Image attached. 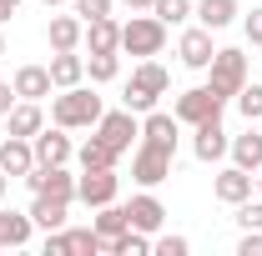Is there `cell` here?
<instances>
[{"label":"cell","instance_id":"obj_2","mask_svg":"<svg viewBox=\"0 0 262 256\" xmlns=\"http://www.w3.org/2000/svg\"><path fill=\"white\" fill-rule=\"evenodd\" d=\"M162 45H166V25L157 15H131L121 25V50H131V56H162Z\"/></svg>","mask_w":262,"mask_h":256},{"label":"cell","instance_id":"obj_11","mask_svg":"<svg viewBox=\"0 0 262 256\" xmlns=\"http://www.w3.org/2000/svg\"><path fill=\"white\" fill-rule=\"evenodd\" d=\"M31 166H35V146L26 136H5V141H0V171H5V176H26Z\"/></svg>","mask_w":262,"mask_h":256},{"label":"cell","instance_id":"obj_27","mask_svg":"<svg viewBox=\"0 0 262 256\" xmlns=\"http://www.w3.org/2000/svg\"><path fill=\"white\" fill-rule=\"evenodd\" d=\"M96 211H101V216H96L91 226H96V236H101V241H106V236H121V231L131 226L126 206H116V201H106V206H96Z\"/></svg>","mask_w":262,"mask_h":256},{"label":"cell","instance_id":"obj_37","mask_svg":"<svg viewBox=\"0 0 262 256\" xmlns=\"http://www.w3.org/2000/svg\"><path fill=\"white\" fill-rule=\"evenodd\" d=\"M242 25H247V40H252V45H262V5H252V15H247Z\"/></svg>","mask_w":262,"mask_h":256},{"label":"cell","instance_id":"obj_41","mask_svg":"<svg viewBox=\"0 0 262 256\" xmlns=\"http://www.w3.org/2000/svg\"><path fill=\"white\" fill-rule=\"evenodd\" d=\"M5 186H10V176H5V171H0V201H5Z\"/></svg>","mask_w":262,"mask_h":256},{"label":"cell","instance_id":"obj_22","mask_svg":"<svg viewBox=\"0 0 262 256\" xmlns=\"http://www.w3.org/2000/svg\"><path fill=\"white\" fill-rule=\"evenodd\" d=\"M5 121H10V136H26V141H31L35 131L46 126V116H40V106H35V100H20V106H10V116H5Z\"/></svg>","mask_w":262,"mask_h":256},{"label":"cell","instance_id":"obj_10","mask_svg":"<svg viewBox=\"0 0 262 256\" xmlns=\"http://www.w3.org/2000/svg\"><path fill=\"white\" fill-rule=\"evenodd\" d=\"M212 196H217V201H227V206L247 201V196H252V171H242V166H227V171H217V181H212Z\"/></svg>","mask_w":262,"mask_h":256},{"label":"cell","instance_id":"obj_24","mask_svg":"<svg viewBox=\"0 0 262 256\" xmlns=\"http://www.w3.org/2000/svg\"><path fill=\"white\" fill-rule=\"evenodd\" d=\"M196 20L207 25V31H222V25H232L237 20V0H202V5H192Z\"/></svg>","mask_w":262,"mask_h":256},{"label":"cell","instance_id":"obj_31","mask_svg":"<svg viewBox=\"0 0 262 256\" xmlns=\"http://www.w3.org/2000/svg\"><path fill=\"white\" fill-rule=\"evenodd\" d=\"M237 111H242L247 121H262V86H242V91H237Z\"/></svg>","mask_w":262,"mask_h":256},{"label":"cell","instance_id":"obj_12","mask_svg":"<svg viewBox=\"0 0 262 256\" xmlns=\"http://www.w3.org/2000/svg\"><path fill=\"white\" fill-rule=\"evenodd\" d=\"M227 146H232V141H227V131H222V116L196 126V141H192L196 161H222V156H227Z\"/></svg>","mask_w":262,"mask_h":256},{"label":"cell","instance_id":"obj_19","mask_svg":"<svg viewBox=\"0 0 262 256\" xmlns=\"http://www.w3.org/2000/svg\"><path fill=\"white\" fill-rule=\"evenodd\" d=\"M91 50H121V25L111 20V15H101V20H86V35H81Z\"/></svg>","mask_w":262,"mask_h":256},{"label":"cell","instance_id":"obj_18","mask_svg":"<svg viewBox=\"0 0 262 256\" xmlns=\"http://www.w3.org/2000/svg\"><path fill=\"white\" fill-rule=\"evenodd\" d=\"M81 81H86V61H81V56H76V50H56V56H51V86H81Z\"/></svg>","mask_w":262,"mask_h":256},{"label":"cell","instance_id":"obj_15","mask_svg":"<svg viewBox=\"0 0 262 256\" xmlns=\"http://www.w3.org/2000/svg\"><path fill=\"white\" fill-rule=\"evenodd\" d=\"M81 35H86V20L71 10V15H51V25H46V40H51V50H76L81 45Z\"/></svg>","mask_w":262,"mask_h":256},{"label":"cell","instance_id":"obj_3","mask_svg":"<svg viewBox=\"0 0 262 256\" xmlns=\"http://www.w3.org/2000/svg\"><path fill=\"white\" fill-rule=\"evenodd\" d=\"M207 70H212V81H207V86H212L222 100H232L242 86H247V56H242V50H217Z\"/></svg>","mask_w":262,"mask_h":256},{"label":"cell","instance_id":"obj_39","mask_svg":"<svg viewBox=\"0 0 262 256\" xmlns=\"http://www.w3.org/2000/svg\"><path fill=\"white\" fill-rule=\"evenodd\" d=\"M15 5H20V0H0V25H5V20L15 15Z\"/></svg>","mask_w":262,"mask_h":256},{"label":"cell","instance_id":"obj_35","mask_svg":"<svg viewBox=\"0 0 262 256\" xmlns=\"http://www.w3.org/2000/svg\"><path fill=\"white\" fill-rule=\"evenodd\" d=\"M126 111H136V116H146V111H151V106H157V96H141V91H136V86H126Z\"/></svg>","mask_w":262,"mask_h":256},{"label":"cell","instance_id":"obj_33","mask_svg":"<svg viewBox=\"0 0 262 256\" xmlns=\"http://www.w3.org/2000/svg\"><path fill=\"white\" fill-rule=\"evenodd\" d=\"M76 15L81 20H101V15H111V0H76Z\"/></svg>","mask_w":262,"mask_h":256},{"label":"cell","instance_id":"obj_23","mask_svg":"<svg viewBox=\"0 0 262 256\" xmlns=\"http://www.w3.org/2000/svg\"><path fill=\"white\" fill-rule=\"evenodd\" d=\"M227 151H232V166H242V171H262V136H257V131L237 136Z\"/></svg>","mask_w":262,"mask_h":256},{"label":"cell","instance_id":"obj_29","mask_svg":"<svg viewBox=\"0 0 262 256\" xmlns=\"http://www.w3.org/2000/svg\"><path fill=\"white\" fill-rule=\"evenodd\" d=\"M116 70H121L116 50H91V61H86V75L91 81H116Z\"/></svg>","mask_w":262,"mask_h":256},{"label":"cell","instance_id":"obj_43","mask_svg":"<svg viewBox=\"0 0 262 256\" xmlns=\"http://www.w3.org/2000/svg\"><path fill=\"white\" fill-rule=\"evenodd\" d=\"M0 56H5V35H0Z\"/></svg>","mask_w":262,"mask_h":256},{"label":"cell","instance_id":"obj_40","mask_svg":"<svg viewBox=\"0 0 262 256\" xmlns=\"http://www.w3.org/2000/svg\"><path fill=\"white\" fill-rule=\"evenodd\" d=\"M126 10H151V0H121Z\"/></svg>","mask_w":262,"mask_h":256},{"label":"cell","instance_id":"obj_14","mask_svg":"<svg viewBox=\"0 0 262 256\" xmlns=\"http://www.w3.org/2000/svg\"><path fill=\"white\" fill-rule=\"evenodd\" d=\"M177 116H162V111H146V121H141V141L146 146H162V151H171L177 156Z\"/></svg>","mask_w":262,"mask_h":256},{"label":"cell","instance_id":"obj_5","mask_svg":"<svg viewBox=\"0 0 262 256\" xmlns=\"http://www.w3.org/2000/svg\"><path fill=\"white\" fill-rule=\"evenodd\" d=\"M96 136L116 151V156H121V151H131V141L141 136V121H136V111H126V106H121V111H101Z\"/></svg>","mask_w":262,"mask_h":256},{"label":"cell","instance_id":"obj_42","mask_svg":"<svg viewBox=\"0 0 262 256\" xmlns=\"http://www.w3.org/2000/svg\"><path fill=\"white\" fill-rule=\"evenodd\" d=\"M40 5H61V0H40Z\"/></svg>","mask_w":262,"mask_h":256},{"label":"cell","instance_id":"obj_36","mask_svg":"<svg viewBox=\"0 0 262 256\" xmlns=\"http://www.w3.org/2000/svg\"><path fill=\"white\" fill-rule=\"evenodd\" d=\"M237 256H262V231H247L237 241Z\"/></svg>","mask_w":262,"mask_h":256},{"label":"cell","instance_id":"obj_20","mask_svg":"<svg viewBox=\"0 0 262 256\" xmlns=\"http://www.w3.org/2000/svg\"><path fill=\"white\" fill-rule=\"evenodd\" d=\"M66 206H71V201H56V196H40V191H35V201H31V221L46 226V231H61V226H66Z\"/></svg>","mask_w":262,"mask_h":256},{"label":"cell","instance_id":"obj_32","mask_svg":"<svg viewBox=\"0 0 262 256\" xmlns=\"http://www.w3.org/2000/svg\"><path fill=\"white\" fill-rule=\"evenodd\" d=\"M237 226L242 231H262V201H252V196L237 201Z\"/></svg>","mask_w":262,"mask_h":256},{"label":"cell","instance_id":"obj_26","mask_svg":"<svg viewBox=\"0 0 262 256\" xmlns=\"http://www.w3.org/2000/svg\"><path fill=\"white\" fill-rule=\"evenodd\" d=\"M61 236H66V256H96L101 251L96 226H71V231L61 226Z\"/></svg>","mask_w":262,"mask_h":256},{"label":"cell","instance_id":"obj_34","mask_svg":"<svg viewBox=\"0 0 262 256\" xmlns=\"http://www.w3.org/2000/svg\"><path fill=\"white\" fill-rule=\"evenodd\" d=\"M157 256H187V236H157Z\"/></svg>","mask_w":262,"mask_h":256},{"label":"cell","instance_id":"obj_9","mask_svg":"<svg viewBox=\"0 0 262 256\" xmlns=\"http://www.w3.org/2000/svg\"><path fill=\"white\" fill-rule=\"evenodd\" d=\"M31 146H35V161L40 166H66L71 161V136H66V126H56V131H35L31 136Z\"/></svg>","mask_w":262,"mask_h":256},{"label":"cell","instance_id":"obj_25","mask_svg":"<svg viewBox=\"0 0 262 256\" xmlns=\"http://www.w3.org/2000/svg\"><path fill=\"white\" fill-rule=\"evenodd\" d=\"M131 86H136L141 96H162L166 86H171V75H166V70H162L157 61H141L136 70H131Z\"/></svg>","mask_w":262,"mask_h":256},{"label":"cell","instance_id":"obj_1","mask_svg":"<svg viewBox=\"0 0 262 256\" xmlns=\"http://www.w3.org/2000/svg\"><path fill=\"white\" fill-rule=\"evenodd\" d=\"M51 121L66 126V131L96 126V121H101V96L86 91V86H66V96H56V106H51Z\"/></svg>","mask_w":262,"mask_h":256},{"label":"cell","instance_id":"obj_6","mask_svg":"<svg viewBox=\"0 0 262 256\" xmlns=\"http://www.w3.org/2000/svg\"><path fill=\"white\" fill-rule=\"evenodd\" d=\"M26 181H31V191H40V196L76 201V176H71L66 166H40V161H35L31 171H26Z\"/></svg>","mask_w":262,"mask_h":256},{"label":"cell","instance_id":"obj_30","mask_svg":"<svg viewBox=\"0 0 262 256\" xmlns=\"http://www.w3.org/2000/svg\"><path fill=\"white\" fill-rule=\"evenodd\" d=\"M151 15H157L162 25H182V20L192 15V0H151Z\"/></svg>","mask_w":262,"mask_h":256},{"label":"cell","instance_id":"obj_8","mask_svg":"<svg viewBox=\"0 0 262 256\" xmlns=\"http://www.w3.org/2000/svg\"><path fill=\"white\" fill-rule=\"evenodd\" d=\"M116 171L111 166H101V171H86V176H76V201H86V206H106V201H116Z\"/></svg>","mask_w":262,"mask_h":256},{"label":"cell","instance_id":"obj_28","mask_svg":"<svg viewBox=\"0 0 262 256\" xmlns=\"http://www.w3.org/2000/svg\"><path fill=\"white\" fill-rule=\"evenodd\" d=\"M76 161H81V171H101V166H116V151H111L101 136H91V141L76 151Z\"/></svg>","mask_w":262,"mask_h":256},{"label":"cell","instance_id":"obj_16","mask_svg":"<svg viewBox=\"0 0 262 256\" xmlns=\"http://www.w3.org/2000/svg\"><path fill=\"white\" fill-rule=\"evenodd\" d=\"M177 56H182V65H192V70H207L212 56H217V50H212V31H207V25H202V31H187L182 45H177Z\"/></svg>","mask_w":262,"mask_h":256},{"label":"cell","instance_id":"obj_21","mask_svg":"<svg viewBox=\"0 0 262 256\" xmlns=\"http://www.w3.org/2000/svg\"><path fill=\"white\" fill-rule=\"evenodd\" d=\"M31 226V211H0V246H26Z\"/></svg>","mask_w":262,"mask_h":256},{"label":"cell","instance_id":"obj_13","mask_svg":"<svg viewBox=\"0 0 262 256\" xmlns=\"http://www.w3.org/2000/svg\"><path fill=\"white\" fill-rule=\"evenodd\" d=\"M126 216H131V226H136V231H146V236H151V231H162V221H166V206H162V201H157L151 191H141V196H131Z\"/></svg>","mask_w":262,"mask_h":256},{"label":"cell","instance_id":"obj_44","mask_svg":"<svg viewBox=\"0 0 262 256\" xmlns=\"http://www.w3.org/2000/svg\"><path fill=\"white\" fill-rule=\"evenodd\" d=\"M257 191H262V176H257Z\"/></svg>","mask_w":262,"mask_h":256},{"label":"cell","instance_id":"obj_17","mask_svg":"<svg viewBox=\"0 0 262 256\" xmlns=\"http://www.w3.org/2000/svg\"><path fill=\"white\" fill-rule=\"evenodd\" d=\"M15 96L20 100L51 96V65H20V70H15Z\"/></svg>","mask_w":262,"mask_h":256},{"label":"cell","instance_id":"obj_4","mask_svg":"<svg viewBox=\"0 0 262 256\" xmlns=\"http://www.w3.org/2000/svg\"><path fill=\"white\" fill-rule=\"evenodd\" d=\"M222 106H227V100L217 96L212 86H192V91H182V96H177V121H182V126L217 121V116H222Z\"/></svg>","mask_w":262,"mask_h":256},{"label":"cell","instance_id":"obj_7","mask_svg":"<svg viewBox=\"0 0 262 256\" xmlns=\"http://www.w3.org/2000/svg\"><path fill=\"white\" fill-rule=\"evenodd\" d=\"M131 176L141 181V186H162L166 176H171V151H162V146H136V156H131Z\"/></svg>","mask_w":262,"mask_h":256},{"label":"cell","instance_id":"obj_38","mask_svg":"<svg viewBox=\"0 0 262 256\" xmlns=\"http://www.w3.org/2000/svg\"><path fill=\"white\" fill-rule=\"evenodd\" d=\"M10 106H15V86L0 81V116H10Z\"/></svg>","mask_w":262,"mask_h":256}]
</instances>
